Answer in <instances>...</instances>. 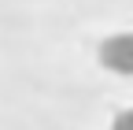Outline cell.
<instances>
[{
  "mask_svg": "<svg viewBox=\"0 0 133 130\" xmlns=\"http://www.w3.org/2000/svg\"><path fill=\"white\" fill-rule=\"evenodd\" d=\"M100 63L115 74H133V34H111L100 45Z\"/></svg>",
  "mask_w": 133,
  "mask_h": 130,
  "instance_id": "obj_1",
  "label": "cell"
},
{
  "mask_svg": "<svg viewBox=\"0 0 133 130\" xmlns=\"http://www.w3.org/2000/svg\"><path fill=\"white\" fill-rule=\"evenodd\" d=\"M111 130H133V108L118 111V115H115V123H111Z\"/></svg>",
  "mask_w": 133,
  "mask_h": 130,
  "instance_id": "obj_2",
  "label": "cell"
}]
</instances>
